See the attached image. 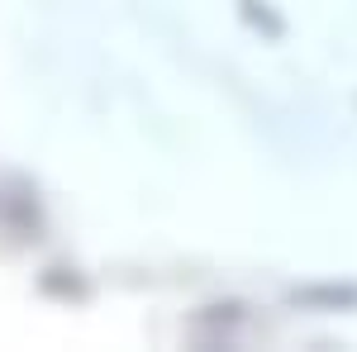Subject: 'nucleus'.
Masks as SVG:
<instances>
[{"instance_id": "nucleus-1", "label": "nucleus", "mask_w": 357, "mask_h": 352, "mask_svg": "<svg viewBox=\"0 0 357 352\" xmlns=\"http://www.w3.org/2000/svg\"><path fill=\"white\" fill-rule=\"evenodd\" d=\"M291 300L296 305H324V309H357V286H305Z\"/></svg>"}]
</instances>
